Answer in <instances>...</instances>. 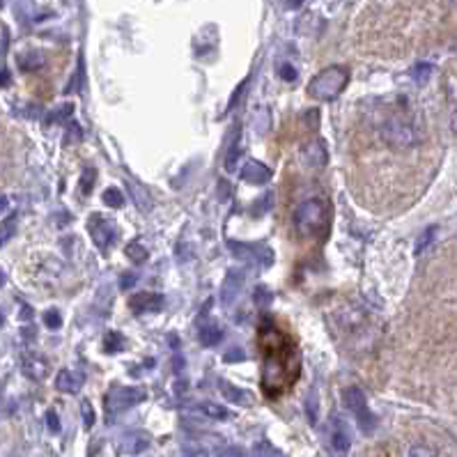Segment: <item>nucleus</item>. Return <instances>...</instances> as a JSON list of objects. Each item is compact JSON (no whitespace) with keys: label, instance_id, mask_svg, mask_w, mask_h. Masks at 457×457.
Instances as JSON below:
<instances>
[{"label":"nucleus","instance_id":"nucleus-4","mask_svg":"<svg viewBox=\"0 0 457 457\" xmlns=\"http://www.w3.org/2000/svg\"><path fill=\"white\" fill-rule=\"evenodd\" d=\"M382 138L393 149H409L419 143L421 136L419 129L414 127V122L402 115H393L382 124Z\"/></svg>","mask_w":457,"mask_h":457},{"label":"nucleus","instance_id":"nucleus-50","mask_svg":"<svg viewBox=\"0 0 457 457\" xmlns=\"http://www.w3.org/2000/svg\"><path fill=\"white\" fill-rule=\"evenodd\" d=\"M3 283H5V276H3V271H0V285H3Z\"/></svg>","mask_w":457,"mask_h":457},{"label":"nucleus","instance_id":"nucleus-18","mask_svg":"<svg viewBox=\"0 0 457 457\" xmlns=\"http://www.w3.org/2000/svg\"><path fill=\"white\" fill-rule=\"evenodd\" d=\"M16 62H18V67L25 69V71H35V69H42V67H44L47 58H44L42 51L28 49V51H23V53H18Z\"/></svg>","mask_w":457,"mask_h":457},{"label":"nucleus","instance_id":"nucleus-2","mask_svg":"<svg viewBox=\"0 0 457 457\" xmlns=\"http://www.w3.org/2000/svg\"><path fill=\"white\" fill-rule=\"evenodd\" d=\"M347 81H349V71L345 67H338V64H334V67L319 71L317 76L310 78L308 95L312 97V99H317V101H334L336 97L345 90Z\"/></svg>","mask_w":457,"mask_h":457},{"label":"nucleus","instance_id":"nucleus-23","mask_svg":"<svg viewBox=\"0 0 457 457\" xmlns=\"http://www.w3.org/2000/svg\"><path fill=\"white\" fill-rule=\"evenodd\" d=\"M253 457H285L278 448H273L269 441H258L253 446Z\"/></svg>","mask_w":457,"mask_h":457},{"label":"nucleus","instance_id":"nucleus-9","mask_svg":"<svg viewBox=\"0 0 457 457\" xmlns=\"http://www.w3.org/2000/svg\"><path fill=\"white\" fill-rule=\"evenodd\" d=\"M88 227H90V234H92V241L101 251H106L115 241V225L103 217H92L88 221Z\"/></svg>","mask_w":457,"mask_h":457},{"label":"nucleus","instance_id":"nucleus-10","mask_svg":"<svg viewBox=\"0 0 457 457\" xmlns=\"http://www.w3.org/2000/svg\"><path fill=\"white\" fill-rule=\"evenodd\" d=\"M241 177L248 184H267V182L271 180V171L264 166V163H260L256 159H248L244 166H241Z\"/></svg>","mask_w":457,"mask_h":457},{"label":"nucleus","instance_id":"nucleus-19","mask_svg":"<svg viewBox=\"0 0 457 457\" xmlns=\"http://www.w3.org/2000/svg\"><path fill=\"white\" fill-rule=\"evenodd\" d=\"M200 411L207 416V419H212V421H227L232 416L230 409H225L223 404H217V402H202Z\"/></svg>","mask_w":457,"mask_h":457},{"label":"nucleus","instance_id":"nucleus-12","mask_svg":"<svg viewBox=\"0 0 457 457\" xmlns=\"http://www.w3.org/2000/svg\"><path fill=\"white\" fill-rule=\"evenodd\" d=\"M147 448H149V434L145 432H129L124 434L120 441V450L127 455H138Z\"/></svg>","mask_w":457,"mask_h":457},{"label":"nucleus","instance_id":"nucleus-33","mask_svg":"<svg viewBox=\"0 0 457 457\" xmlns=\"http://www.w3.org/2000/svg\"><path fill=\"white\" fill-rule=\"evenodd\" d=\"M306 414H308L310 423H317V395L310 393V397L306 400Z\"/></svg>","mask_w":457,"mask_h":457},{"label":"nucleus","instance_id":"nucleus-34","mask_svg":"<svg viewBox=\"0 0 457 457\" xmlns=\"http://www.w3.org/2000/svg\"><path fill=\"white\" fill-rule=\"evenodd\" d=\"M278 76L283 78V81H290V83H292V81H297V69L292 67L290 62H283V64L278 67Z\"/></svg>","mask_w":457,"mask_h":457},{"label":"nucleus","instance_id":"nucleus-26","mask_svg":"<svg viewBox=\"0 0 457 457\" xmlns=\"http://www.w3.org/2000/svg\"><path fill=\"white\" fill-rule=\"evenodd\" d=\"M430 76H432V64L430 62H419L411 69V78H414L416 83H425Z\"/></svg>","mask_w":457,"mask_h":457},{"label":"nucleus","instance_id":"nucleus-11","mask_svg":"<svg viewBox=\"0 0 457 457\" xmlns=\"http://www.w3.org/2000/svg\"><path fill=\"white\" fill-rule=\"evenodd\" d=\"M241 287H244V271L232 269V271L225 276L223 287H221V301H223L225 306H227V304H232L234 299L239 297Z\"/></svg>","mask_w":457,"mask_h":457},{"label":"nucleus","instance_id":"nucleus-40","mask_svg":"<svg viewBox=\"0 0 457 457\" xmlns=\"http://www.w3.org/2000/svg\"><path fill=\"white\" fill-rule=\"evenodd\" d=\"M12 232H14V219L8 221V223L0 227V246H3L5 241H8V239L12 237Z\"/></svg>","mask_w":457,"mask_h":457},{"label":"nucleus","instance_id":"nucleus-37","mask_svg":"<svg viewBox=\"0 0 457 457\" xmlns=\"http://www.w3.org/2000/svg\"><path fill=\"white\" fill-rule=\"evenodd\" d=\"M223 358H225V363H241V361H246V354L241 347H232Z\"/></svg>","mask_w":457,"mask_h":457},{"label":"nucleus","instance_id":"nucleus-20","mask_svg":"<svg viewBox=\"0 0 457 457\" xmlns=\"http://www.w3.org/2000/svg\"><path fill=\"white\" fill-rule=\"evenodd\" d=\"M124 253H127V258L132 260L134 264H140V262H145V260H147V248L143 246L138 239L129 241L127 248H124Z\"/></svg>","mask_w":457,"mask_h":457},{"label":"nucleus","instance_id":"nucleus-16","mask_svg":"<svg viewBox=\"0 0 457 457\" xmlns=\"http://www.w3.org/2000/svg\"><path fill=\"white\" fill-rule=\"evenodd\" d=\"M198 338L205 347H214V345H219L221 341H223V326H221L219 322L202 324L200 331H198Z\"/></svg>","mask_w":457,"mask_h":457},{"label":"nucleus","instance_id":"nucleus-29","mask_svg":"<svg viewBox=\"0 0 457 457\" xmlns=\"http://www.w3.org/2000/svg\"><path fill=\"white\" fill-rule=\"evenodd\" d=\"M95 182H97V171H95V168H88V171L83 173V177H81V191L90 193V191H92V186H95Z\"/></svg>","mask_w":457,"mask_h":457},{"label":"nucleus","instance_id":"nucleus-38","mask_svg":"<svg viewBox=\"0 0 457 457\" xmlns=\"http://www.w3.org/2000/svg\"><path fill=\"white\" fill-rule=\"evenodd\" d=\"M246 86H248V78H246V81H241V83H239L237 90H234V95L230 97V103H227V108H230V110L239 106V99H241V95H244Z\"/></svg>","mask_w":457,"mask_h":457},{"label":"nucleus","instance_id":"nucleus-41","mask_svg":"<svg viewBox=\"0 0 457 457\" xmlns=\"http://www.w3.org/2000/svg\"><path fill=\"white\" fill-rule=\"evenodd\" d=\"M407 457H434V453L430 450L428 446H414L409 450V455Z\"/></svg>","mask_w":457,"mask_h":457},{"label":"nucleus","instance_id":"nucleus-28","mask_svg":"<svg viewBox=\"0 0 457 457\" xmlns=\"http://www.w3.org/2000/svg\"><path fill=\"white\" fill-rule=\"evenodd\" d=\"M434 234H436V227H434V225H432V227H428V230L421 234L419 241H416V256H421V253H425V251H428V246L434 241Z\"/></svg>","mask_w":457,"mask_h":457},{"label":"nucleus","instance_id":"nucleus-30","mask_svg":"<svg viewBox=\"0 0 457 457\" xmlns=\"http://www.w3.org/2000/svg\"><path fill=\"white\" fill-rule=\"evenodd\" d=\"M271 205H273V195L271 193H264L262 198H260L258 202H256V217H262V214H267V210H271Z\"/></svg>","mask_w":457,"mask_h":457},{"label":"nucleus","instance_id":"nucleus-27","mask_svg":"<svg viewBox=\"0 0 457 457\" xmlns=\"http://www.w3.org/2000/svg\"><path fill=\"white\" fill-rule=\"evenodd\" d=\"M271 299H273V295H271V290L267 285H258L256 292H253V301H256V306H260V308L269 306Z\"/></svg>","mask_w":457,"mask_h":457},{"label":"nucleus","instance_id":"nucleus-24","mask_svg":"<svg viewBox=\"0 0 457 457\" xmlns=\"http://www.w3.org/2000/svg\"><path fill=\"white\" fill-rule=\"evenodd\" d=\"M64 140L69 143V145H76V143L83 140V129L81 124H78L76 120H69L67 122V132H64Z\"/></svg>","mask_w":457,"mask_h":457},{"label":"nucleus","instance_id":"nucleus-3","mask_svg":"<svg viewBox=\"0 0 457 457\" xmlns=\"http://www.w3.org/2000/svg\"><path fill=\"white\" fill-rule=\"evenodd\" d=\"M292 223H295V230L301 239L306 237H315V234L322 232V227L326 223V205L324 200L310 198L301 202V205L295 210V217H292Z\"/></svg>","mask_w":457,"mask_h":457},{"label":"nucleus","instance_id":"nucleus-36","mask_svg":"<svg viewBox=\"0 0 457 457\" xmlns=\"http://www.w3.org/2000/svg\"><path fill=\"white\" fill-rule=\"evenodd\" d=\"M103 349H106V351H117V349H122V336H120V334H108V336H106V345H103Z\"/></svg>","mask_w":457,"mask_h":457},{"label":"nucleus","instance_id":"nucleus-21","mask_svg":"<svg viewBox=\"0 0 457 457\" xmlns=\"http://www.w3.org/2000/svg\"><path fill=\"white\" fill-rule=\"evenodd\" d=\"M74 113V103H60L58 108H53L51 113L47 115V124H55V122H62V120H67V117Z\"/></svg>","mask_w":457,"mask_h":457},{"label":"nucleus","instance_id":"nucleus-32","mask_svg":"<svg viewBox=\"0 0 457 457\" xmlns=\"http://www.w3.org/2000/svg\"><path fill=\"white\" fill-rule=\"evenodd\" d=\"M81 414H83V425L86 428H92L95 425V411H92V404L88 400H83L81 404Z\"/></svg>","mask_w":457,"mask_h":457},{"label":"nucleus","instance_id":"nucleus-13","mask_svg":"<svg viewBox=\"0 0 457 457\" xmlns=\"http://www.w3.org/2000/svg\"><path fill=\"white\" fill-rule=\"evenodd\" d=\"M21 370L25 377H30V380L35 382H42L44 377L49 375V361H44L42 356H25L23 363H21Z\"/></svg>","mask_w":457,"mask_h":457},{"label":"nucleus","instance_id":"nucleus-7","mask_svg":"<svg viewBox=\"0 0 457 457\" xmlns=\"http://www.w3.org/2000/svg\"><path fill=\"white\" fill-rule=\"evenodd\" d=\"M326 436H329V446L336 453H347L351 446L349 430L345 425V421H341L338 416H331L329 423H326Z\"/></svg>","mask_w":457,"mask_h":457},{"label":"nucleus","instance_id":"nucleus-48","mask_svg":"<svg viewBox=\"0 0 457 457\" xmlns=\"http://www.w3.org/2000/svg\"><path fill=\"white\" fill-rule=\"evenodd\" d=\"M308 117H310L308 127H310V129H317V110H310V113H308Z\"/></svg>","mask_w":457,"mask_h":457},{"label":"nucleus","instance_id":"nucleus-8","mask_svg":"<svg viewBox=\"0 0 457 457\" xmlns=\"http://www.w3.org/2000/svg\"><path fill=\"white\" fill-rule=\"evenodd\" d=\"M299 159H301L306 168H315V171L317 168H324L326 161H329V152H326L324 140H319V138L308 140L301 147V152H299Z\"/></svg>","mask_w":457,"mask_h":457},{"label":"nucleus","instance_id":"nucleus-17","mask_svg":"<svg viewBox=\"0 0 457 457\" xmlns=\"http://www.w3.org/2000/svg\"><path fill=\"white\" fill-rule=\"evenodd\" d=\"M219 386H221V391H223V395H225L230 402H234V404H241V407H251L253 395L248 393V391L232 386V384H227L225 380H221V382H219Z\"/></svg>","mask_w":457,"mask_h":457},{"label":"nucleus","instance_id":"nucleus-51","mask_svg":"<svg viewBox=\"0 0 457 457\" xmlns=\"http://www.w3.org/2000/svg\"><path fill=\"white\" fill-rule=\"evenodd\" d=\"M0 8H3V0H0Z\"/></svg>","mask_w":457,"mask_h":457},{"label":"nucleus","instance_id":"nucleus-31","mask_svg":"<svg viewBox=\"0 0 457 457\" xmlns=\"http://www.w3.org/2000/svg\"><path fill=\"white\" fill-rule=\"evenodd\" d=\"M44 324H47L49 329H53V331L60 329V326H62L60 312H58V310H47V312H44Z\"/></svg>","mask_w":457,"mask_h":457},{"label":"nucleus","instance_id":"nucleus-43","mask_svg":"<svg viewBox=\"0 0 457 457\" xmlns=\"http://www.w3.org/2000/svg\"><path fill=\"white\" fill-rule=\"evenodd\" d=\"M184 455L186 457H207V453L200 446H195V448L193 446H184Z\"/></svg>","mask_w":457,"mask_h":457},{"label":"nucleus","instance_id":"nucleus-42","mask_svg":"<svg viewBox=\"0 0 457 457\" xmlns=\"http://www.w3.org/2000/svg\"><path fill=\"white\" fill-rule=\"evenodd\" d=\"M219 457H246V453L241 448H237V446H232V448H223V450H219Z\"/></svg>","mask_w":457,"mask_h":457},{"label":"nucleus","instance_id":"nucleus-6","mask_svg":"<svg viewBox=\"0 0 457 457\" xmlns=\"http://www.w3.org/2000/svg\"><path fill=\"white\" fill-rule=\"evenodd\" d=\"M147 397V393L138 386H117L106 395V411L110 416L120 414V411H127L140 404Z\"/></svg>","mask_w":457,"mask_h":457},{"label":"nucleus","instance_id":"nucleus-14","mask_svg":"<svg viewBox=\"0 0 457 457\" xmlns=\"http://www.w3.org/2000/svg\"><path fill=\"white\" fill-rule=\"evenodd\" d=\"M83 386V375L74 370H60L55 377V388L62 393H78Z\"/></svg>","mask_w":457,"mask_h":457},{"label":"nucleus","instance_id":"nucleus-22","mask_svg":"<svg viewBox=\"0 0 457 457\" xmlns=\"http://www.w3.org/2000/svg\"><path fill=\"white\" fill-rule=\"evenodd\" d=\"M239 156H241V145H239V127H237V132H234V140L230 145V152H227V159H225V171H234V168H237Z\"/></svg>","mask_w":457,"mask_h":457},{"label":"nucleus","instance_id":"nucleus-1","mask_svg":"<svg viewBox=\"0 0 457 457\" xmlns=\"http://www.w3.org/2000/svg\"><path fill=\"white\" fill-rule=\"evenodd\" d=\"M260 349L264 354L262 365V388L269 397H278L287 391L299 377V351L287 338V334L276 324L262 322L260 326Z\"/></svg>","mask_w":457,"mask_h":457},{"label":"nucleus","instance_id":"nucleus-35","mask_svg":"<svg viewBox=\"0 0 457 457\" xmlns=\"http://www.w3.org/2000/svg\"><path fill=\"white\" fill-rule=\"evenodd\" d=\"M81 81H83V58L81 62H78V71L74 74V78H71L69 88H64V92H76V90H81Z\"/></svg>","mask_w":457,"mask_h":457},{"label":"nucleus","instance_id":"nucleus-46","mask_svg":"<svg viewBox=\"0 0 457 457\" xmlns=\"http://www.w3.org/2000/svg\"><path fill=\"white\" fill-rule=\"evenodd\" d=\"M10 210V198H5V195H0V214H5Z\"/></svg>","mask_w":457,"mask_h":457},{"label":"nucleus","instance_id":"nucleus-39","mask_svg":"<svg viewBox=\"0 0 457 457\" xmlns=\"http://www.w3.org/2000/svg\"><path fill=\"white\" fill-rule=\"evenodd\" d=\"M47 425H49V430H51L53 434L60 432V419H58V414H55L53 409H51L49 414H47Z\"/></svg>","mask_w":457,"mask_h":457},{"label":"nucleus","instance_id":"nucleus-45","mask_svg":"<svg viewBox=\"0 0 457 457\" xmlns=\"http://www.w3.org/2000/svg\"><path fill=\"white\" fill-rule=\"evenodd\" d=\"M8 83H10V71L3 69V71H0V88H5Z\"/></svg>","mask_w":457,"mask_h":457},{"label":"nucleus","instance_id":"nucleus-15","mask_svg":"<svg viewBox=\"0 0 457 457\" xmlns=\"http://www.w3.org/2000/svg\"><path fill=\"white\" fill-rule=\"evenodd\" d=\"M163 304V297L152 295V292H140L129 299V306H132L134 312H147V310H159Z\"/></svg>","mask_w":457,"mask_h":457},{"label":"nucleus","instance_id":"nucleus-25","mask_svg":"<svg viewBox=\"0 0 457 457\" xmlns=\"http://www.w3.org/2000/svg\"><path fill=\"white\" fill-rule=\"evenodd\" d=\"M101 198H103V205L113 207V210H120L124 205V195H122V191H117V188H106Z\"/></svg>","mask_w":457,"mask_h":457},{"label":"nucleus","instance_id":"nucleus-5","mask_svg":"<svg viewBox=\"0 0 457 457\" xmlns=\"http://www.w3.org/2000/svg\"><path fill=\"white\" fill-rule=\"evenodd\" d=\"M343 402L345 407H347L351 414H354V419L358 423V428H361V432L365 434H372L377 428V419L375 414L368 409V400H365L363 391L358 386H347L343 391Z\"/></svg>","mask_w":457,"mask_h":457},{"label":"nucleus","instance_id":"nucleus-44","mask_svg":"<svg viewBox=\"0 0 457 457\" xmlns=\"http://www.w3.org/2000/svg\"><path fill=\"white\" fill-rule=\"evenodd\" d=\"M136 285V276L134 273H124V276L120 278V287L122 290H127V287H134Z\"/></svg>","mask_w":457,"mask_h":457},{"label":"nucleus","instance_id":"nucleus-47","mask_svg":"<svg viewBox=\"0 0 457 457\" xmlns=\"http://www.w3.org/2000/svg\"><path fill=\"white\" fill-rule=\"evenodd\" d=\"M219 193H221V195H219L221 200H225L227 195H230V191H227V186H225V182H221V184H219Z\"/></svg>","mask_w":457,"mask_h":457},{"label":"nucleus","instance_id":"nucleus-49","mask_svg":"<svg viewBox=\"0 0 457 457\" xmlns=\"http://www.w3.org/2000/svg\"><path fill=\"white\" fill-rule=\"evenodd\" d=\"M285 3H287V8L290 10H299L304 5V0H285Z\"/></svg>","mask_w":457,"mask_h":457}]
</instances>
